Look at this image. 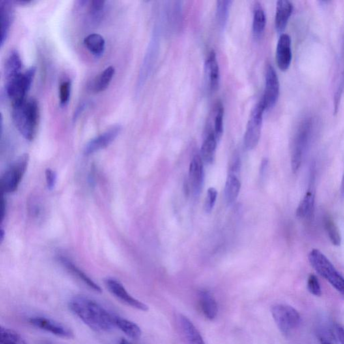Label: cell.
<instances>
[{
  "instance_id": "4316f807",
  "label": "cell",
  "mask_w": 344,
  "mask_h": 344,
  "mask_svg": "<svg viewBox=\"0 0 344 344\" xmlns=\"http://www.w3.org/2000/svg\"><path fill=\"white\" fill-rule=\"evenodd\" d=\"M241 189V182L236 174L229 173L225 187V196L228 204H231L238 199Z\"/></svg>"
},
{
  "instance_id": "1f68e13d",
  "label": "cell",
  "mask_w": 344,
  "mask_h": 344,
  "mask_svg": "<svg viewBox=\"0 0 344 344\" xmlns=\"http://www.w3.org/2000/svg\"><path fill=\"white\" fill-rule=\"evenodd\" d=\"M231 3V1H228V0H221V1L217 2V20L221 27H225V24L227 23Z\"/></svg>"
},
{
  "instance_id": "6da1fadb",
  "label": "cell",
  "mask_w": 344,
  "mask_h": 344,
  "mask_svg": "<svg viewBox=\"0 0 344 344\" xmlns=\"http://www.w3.org/2000/svg\"><path fill=\"white\" fill-rule=\"evenodd\" d=\"M69 307L75 315L96 332H110L116 327V316L88 296H74L69 302Z\"/></svg>"
},
{
  "instance_id": "f1b7e54d",
  "label": "cell",
  "mask_w": 344,
  "mask_h": 344,
  "mask_svg": "<svg viewBox=\"0 0 344 344\" xmlns=\"http://www.w3.org/2000/svg\"><path fill=\"white\" fill-rule=\"evenodd\" d=\"M212 117H213L214 127L212 131L214 133L217 141H219L222 137L223 133V116H224V107L221 100H217L215 103L213 111H212Z\"/></svg>"
},
{
  "instance_id": "e0dca14e",
  "label": "cell",
  "mask_w": 344,
  "mask_h": 344,
  "mask_svg": "<svg viewBox=\"0 0 344 344\" xmlns=\"http://www.w3.org/2000/svg\"><path fill=\"white\" fill-rule=\"evenodd\" d=\"M293 11V4L288 0H279L276 3L275 15V27L276 31L282 32L287 27L290 16Z\"/></svg>"
},
{
  "instance_id": "3957f363",
  "label": "cell",
  "mask_w": 344,
  "mask_h": 344,
  "mask_svg": "<svg viewBox=\"0 0 344 344\" xmlns=\"http://www.w3.org/2000/svg\"><path fill=\"white\" fill-rule=\"evenodd\" d=\"M309 261L316 272L344 297V278L328 258L319 249H313L309 253Z\"/></svg>"
},
{
  "instance_id": "9c48e42d",
  "label": "cell",
  "mask_w": 344,
  "mask_h": 344,
  "mask_svg": "<svg viewBox=\"0 0 344 344\" xmlns=\"http://www.w3.org/2000/svg\"><path fill=\"white\" fill-rule=\"evenodd\" d=\"M105 285L112 294L120 302L137 310L147 311L149 307L141 301L131 296L121 283L113 278H107L104 281Z\"/></svg>"
},
{
  "instance_id": "f35d334b",
  "label": "cell",
  "mask_w": 344,
  "mask_h": 344,
  "mask_svg": "<svg viewBox=\"0 0 344 344\" xmlns=\"http://www.w3.org/2000/svg\"><path fill=\"white\" fill-rule=\"evenodd\" d=\"M333 332L339 344H344V326L339 324H335L333 326Z\"/></svg>"
},
{
  "instance_id": "d4e9b609",
  "label": "cell",
  "mask_w": 344,
  "mask_h": 344,
  "mask_svg": "<svg viewBox=\"0 0 344 344\" xmlns=\"http://www.w3.org/2000/svg\"><path fill=\"white\" fill-rule=\"evenodd\" d=\"M83 44L88 50L96 57L102 56L106 48L104 38L97 33L90 34L86 36L83 40Z\"/></svg>"
},
{
  "instance_id": "2e32d148",
  "label": "cell",
  "mask_w": 344,
  "mask_h": 344,
  "mask_svg": "<svg viewBox=\"0 0 344 344\" xmlns=\"http://www.w3.org/2000/svg\"><path fill=\"white\" fill-rule=\"evenodd\" d=\"M0 15H1V35L0 45L3 47L9 35L11 25L14 18V10L9 2H0Z\"/></svg>"
},
{
  "instance_id": "ac0fdd59",
  "label": "cell",
  "mask_w": 344,
  "mask_h": 344,
  "mask_svg": "<svg viewBox=\"0 0 344 344\" xmlns=\"http://www.w3.org/2000/svg\"><path fill=\"white\" fill-rule=\"evenodd\" d=\"M199 305L204 317L209 320H214L218 314V305L211 292L201 290L199 292Z\"/></svg>"
},
{
  "instance_id": "ee69618b",
  "label": "cell",
  "mask_w": 344,
  "mask_h": 344,
  "mask_svg": "<svg viewBox=\"0 0 344 344\" xmlns=\"http://www.w3.org/2000/svg\"><path fill=\"white\" fill-rule=\"evenodd\" d=\"M118 344H131L130 343L128 342L127 340L125 339H120L119 343Z\"/></svg>"
},
{
  "instance_id": "603a6c76",
  "label": "cell",
  "mask_w": 344,
  "mask_h": 344,
  "mask_svg": "<svg viewBox=\"0 0 344 344\" xmlns=\"http://www.w3.org/2000/svg\"><path fill=\"white\" fill-rule=\"evenodd\" d=\"M23 63L20 54L16 50L11 51L6 59L5 64V76L6 81L14 78L22 74Z\"/></svg>"
},
{
  "instance_id": "484cf974",
  "label": "cell",
  "mask_w": 344,
  "mask_h": 344,
  "mask_svg": "<svg viewBox=\"0 0 344 344\" xmlns=\"http://www.w3.org/2000/svg\"><path fill=\"white\" fill-rule=\"evenodd\" d=\"M115 326L131 339H138L141 337L142 331L138 325L124 318H115Z\"/></svg>"
},
{
  "instance_id": "44dd1931",
  "label": "cell",
  "mask_w": 344,
  "mask_h": 344,
  "mask_svg": "<svg viewBox=\"0 0 344 344\" xmlns=\"http://www.w3.org/2000/svg\"><path fill=\"white\" fill-rule=\"evenodd\" d=\"M315 193L312 187L307 190L296 210V216L300 219L311 218L315 209Z\"/></svg>"
},
{
  "instance_id": "7a4b0ae2",
  "label": "cell",
  "mask_w": 344,
  "mask_h": 344,
  "mask_svg": "<svg viewBox=\"0 0 344 344\" xmlns=\"http://www.w3.org/2000/svg\"><path fill=\"white\" fill-rule=\"evenodd\" d=\"M12 118L16 127L24 138L31 141L34 139L39 123L40 109L35 99H27L20 104L12 106Z\"/></svg>"
},
{
  "instance_id": "8992f818",
  "label": "cell",
  "mask_w": 344,
  "mask_h": 344,
  "mask_svg": "<svg viewBox=\"0 0 344 344\" xmlns=\"http://www.w3.org/2000/svg\"><path fill=\"white\" fill-rule=\"evenodd\" d=\"M29 156L24 154L5 171L1 179L2 193L14 192L18 189L29 164Z\"/></svg>"
},
{
  "instance_id": "4fadbf2b",
  "label": "cell",
  "mask_w": 344,
  "mask_h": 344,
  "mask_svg": "<svg viewBox=\"0 0 344 344\" xmlns=\"http://www.w3.org/2000/svg\"><path fill=\"white\" fill-rule=\"evenodd\" d=\"M276 63L280 70L287 71L292 61L291 38L288 34L280 36L277 43L276 52Z\"/></svg>"
},
{
  "instance_id": "e575fe53",
  "label": "cell",
  "mask_w": 344,
  "mask_h": 344,
  "mask_svg": "<svg viewBox=\"0 0 344 344\" xmlns=\"http://www.w3.org/2000/svg\"><path fill=\"white\" fill-rule=\"evenodd\" d=\"M307 289L314 296H320L322 294L321 285L317 277L315 274L309 275L307 280Z\"/></svg>"
},
{
  "instance_id": "83f0119b",
  "label": "cell",
  "mask_w": 344,
  "mask_h": 344,
  "mask_svg": "<svg viewBox=\"0 0 344 344\" xmlns=\"http://www.w3.org/2000/svg\"><path fill=\"white\" fill-rule=\"evenodd\" d=\"M115 74V69L113 66L107 67L98 77L93 83V90L96 93L104 92L106 90Z\"/></svg>"
},
{
  "instance_id": "f6af8a7d",
  "label": "cell",
  "mask_w": 344,
  "mask_h": 344,
  "mask_svg": "<svg viewBox=\"0 0 344 344\" xmlns=\"http://www.w3.org/2000/svg\"><path fill=\"white\" fill-rule=\"evenodd\" d=\"M4 231L3 229H1V231H0V238H1V241L4 240Z\"/></svg>"
},
{
  "instance_id": "d590c367",
  "label": "cell",
  "mask_w": 344,
  "mask_h": 344,
  "mask_svg": "<svg viewBox=\"0 0 344 344\" xmlns=\"http://www.w3.org/2000/svg\"><path fill=\"white\" fill-rule=\"evenodd\" d=\"M217 191L214 188H210L208 190L207 195L204 203V210L207 213H210L213 209L215 203H216L217 198Z\"/></svg>"
},
{
  "instance_id": "ab89813d",
  "label": "cell",
  "mask_w": 344,
  "mask_h": 344,
  "mask_svg": "<svg viewBox=\"0 0 344 344\" xmlns=\"http://www.w3.org/2000/svg\"><path fill=\"white\" fill-rule=\"evenodd\" d=\"M6 212V201L4 195L2 196L1 204H0V218H1V223L3 222L4 217H5Z\"/></svg>"
},
{
  "instance_id": "8fae6325",
  "label": "cell",
  "mask_w": 344,
  "mask_h": 344,
  "mask_svg": "<svg viewBox=\"0 0 344 344\" xmlns=\"http://www.w3.org/2000/svg\"><path fill=\"white\" fill-rule=\"evenodd\" d=\"M121 131V126L115 125L109 129L106 132L95 137L86 144L84 148V154L86 156L93 154L98 150L105 149L119 135Z\"/></svg>"
},
{
  "instance_id": "5b68a950",
  "label": "cell",
  "mask_w": 344,
  "mask_h": 344,
  "mask_svg": "<svg viewBox=\"0 0 344 344\" xmlns=\"http://www.w3.org/2000/svg\"><path fill=\"white\" fill-rule=\"evenodd\" d=\"M271 313L276 326L283 335H289L300 326V314L289 305H274L271 309Z\"/></svg>"
},
{
  "instance_id": "cb8c5ba5",
  "label": "cell",
  "mask_w": 344,
  "mask_h": 344,
  "mask_svg": "<svg viewBox=\"0 0 344 344\" xmlns=\"http://www.w3.org/2000/svg\"><path fill=\"white\" fill-rule=\"evenodd\" d=\"M266 17L262 4L255 2L253 6V33L255 38L261 37L265 30Z\"/></svg>"
},
{
  "instance_id": "7bdbcfd3",
  "label": "cell",
  "mask_w": 344,
  "mask_h": 344,
  "mask_svg": "<svg viewBox=\"0 0 344 344\" xmlns=\"http://www.w3.org/2000/svg\"><path fill=\"white\" fill-rule=\"evenodd\" d=\"M341 195H342L343 197H344V175L343 176L342 181H341Z\"/></svg>"
},
{
  "instance_id": "b9f144b4",
  "label": "cell",
  "mask_w": 344,
  "mask_h": 344,
  "mask_svg": "<svg viewBox=\"0 0 344 344\" xmlns=\"http://www.w3.org/2000/svg\"><path fill=\"white\" fill-rule=\"evenodd\" d=\"M14 3L19 4L20 6H27L33 3V2L29 1V0H19V1L14 2Z\"/></svg>"
},
{
  "instance_id": "f546056e",
  "label": "cell",
  "mask_w": 344,
  "mask_h": 344,
  "mask_svg": "<svg viewBox=\"0 0 344 344\" xmlns=\"http://www.w3.org/2000/svg\"><path fill=\"white\" fill-rule=\"evenodd\" d=\"M324 223L325 229H326V233L328 234L331 242L335 246H340L341 242L340 233H339L338 227L335 224L332 217L327 215L324 217Z\"/></svg>"
},
{
  "instance_id": "7402d4cb",
  "label": "cell",
  "mask_w": 344,
  "mask_h": 344,
  "mask_svg": "<svg viewBox=\"0 0 344 344\" xmlns=\"http://www.w3.org/2000/svg\"><path fill=\"white\" fill-rule=\"evenodd\" d=\"M60 262L70 272H72L74 276H77L80 281H82L85 285H87L90 289L93 290L94 291L101 293L102 292V289L98 285L92 281L87 274H85L82 270L77 267L74 264H73L70 260L68 258L61 257H60Z\"/></svg>"
},
{
  "instance_id": "60d3db41",
  "label": "cell",
  "mask_w": 344,
  "mask_h": 344,
  "mask_svg": "<svg viewBox=\"0 0 344 344\" xmlns=\"http://www.w3.org/2000/svg\"><path fill=\"white\" fill-rule=\"evenodd\" d=\"M268 164V161L267 159H265V160L262 161L261 167H260V174H261L262 176H263L264 173H265L266 169H267Z\"/></svg>"
},
{
  "instance_id": "ba28073f",
  "label": "cell",
  "mask_w": 344,
  "mask_h": 344,
  "mask_svg": "<svg viewBox=\"0 0 344 344\" xmlns=\"http://www.w3.org/2000/svg\"><path fill=\"white\" fill-rule=\"evenodd\" d=\"M280 94V83L276 70L271 64H268L266 69L265 89L261 100L264 103L266 111L272 109L278 101Z\"/></svg>"
},
{
  "instance_id": "d6986e66",
  "label": "cell",
  "mask_w": 344,
  "mask_h": 344,
  "mask_svg": "<svg viewBox=\"0 0 344 344\" xmlns=\"http://www.w3.org/2000/svg\"><path fill=\"white\" fill-rule=\"evenodd\" d=\"M179 325L187 344H206L201 333L188 318L180 315Z\"/></svg>"
},
{
  "instance_id": "8d00e7d4",
  "label": "cell",
  "mask_w": 344,
  "mask_h": 344,
  "mask_svg": "<svg viewBox=\"0 0 344 344\" xmlns=\"http://www.w3.org/2000/svg\"><path fill=\"white\" fill-rule=\"evenodd\" d=\"M105 4H106V2L102 1V0H100V1L95 0V1L90 2V14L96 20L102 16L103 11L104 10Z\"/></svg>"
},
{
  "instance_id": "9a60e30c",
  "label": "cell",
  "mask_w": 344,
  "mask_h": 344,
  "mask_svg": "<svg viewBox=\"0 0 344 344\" xmlns=\"http://www.w3.org/2000/svg\"><path fill=\"white\" fill-rule=\"evenodd\" d=\"M308 126H304L301 129L294 141L291 156L292 170L294 173H296L299 169L302 163L303 154L308 139Z\"/></svg>"
},
{
  "instance_id": "277c9868",
  "label": "cell",
  "mask_w": 344,
  "mask_h": 344,
  "mask_svg": "<svg viewBox=\"0 0 344 344\" xmlns=\"http://www.w3.org/2000/svg\"><path fill=\"white\" fill-rule=\"evenodd\" d=\"M36 71L35 67H31L25 72L6 82V92L12 102V106L20 104L27 100L28 92L31 89Z\"/></svg>"
},
{
  "instance_id": "74e56055",
  "label": "cell",
  "mask_w": 344,
  "mask_h": 344,
  "mask_svg": "<svg viewBox=\"0 0 344 344\" xmlns=\"http://www.w3.org/2000/svg\"><path fill=\"white\" fill-rule=\"evenodd\" d=\"M45 178H46L47 188L49 190H52L55 188L56 182H57V174L53 169H47L45 171Z\"/></svg>"
},
{
  "instance_id": "ffe728a7",
  "label": "cell",
  "mask_w": 344,
  "mask_h": 344,
  "mask_svg": "<svg viewBox=\"0 0 344 344\" xmlns=\"http://www.w3.org/2000/svg\"><path fill=\"white\" fill-rule=\"evenodd\" d=\"M217 142L218 141L213 131L210 128H208L201 150L202 160L206 164H211L213 162L216 154Z\"/></svg>"
},
{
  "instance_id": "4dcf8cb0",
  "label": "cell",
  "mask_w": 344,
  "mask_h": 344,
  "mask_svg": "<svg viewBox=\"0 0 344 344\" xmlns=\"http://www.w3.org/2000/svg\"><path fill=\"white\" fill-rule=\"evenodd\" d=\"M0 344H28L20 333L12 329L3 328L0 330Z\"/></svg>"
},
{
  "instance_id": "d6a6232c",
  "label": "cell",
  "mask_w": 344,
  "mask_h": 344,
  "mask_svg": "<svg viewBox=\"0 0 344 344\" xmlns=\"http://www.w3.org/2000/svg\"><path fill=\"white\" fill-rule=\"evenodd\" d=\"M320 344H339L333 330L328 327H321L317 332Z\"/></svg>"
},
{
  "instance_id": "30bf717a",
  "label": "cell",
  "mask_w": 344,
  "mask_h": 344,
  "mask_svg": "<svg viewBox=\"0 0 344 344\" xmlns=\"http://www.w3.org/2000/svg\"><path fill=\"white\" fill-rule=\"evenodd\" d=\"M29 324L40 330L52 333L63 339H73L74 333L70 328L54 320L44 317H34L29 319Z\"/></svg>"
},
{
  "instance_id": "52a82bcc",
  "label": "cell",
  "mask_w": 344,
  "mask_h": 344,
  "mask_svg": "<svg viewBox=\"0 0 344 344\" xmlns=\"http://www.w3.org/2000/svg\"><path fill=\"white\" fill-rule=\"evenodd\" d=\"M265 111L264 103L260 100L251 112L244 135V145L247 149H254L259 143Z\"/></svg>"
},
{
  "instance_id": "7c38bea8",
  "label": "cell",
  "mask_w": 344,
  "mask_h": 344,
  "mask_svg": "<svg viewBox=\"0 0 344 344\" xmlns=\"http://www.w3.org/2000/svg\"><path fill=\"white\" fill-rule=\"evenodd\" d=\"M203 161L201 156L197 155L192 158L189 168V185L195 197L201 193L204 180Z\"/></svg>"
},
{
  "instance_id": "836d02e7",
  "label": "cell",
  "mask_w": 344,
  "mask_h": 344,
  "mask_svg": "<svg viewBox=\"0 0 344 344\" xmlns=\"http://www.w3.org/2000/svg\"><path fill=\"white\" fill-rule=\"evenodd\" d=\"M71 90L72 83L69 80L63 81L60 85L59 100L61 106H66L68 104L71 96Z\"/></svg>"
},
{
  "instance_id": "5bb4252c",
  "label": "cell",
  "mask_w": 344,
  "mask_h": 344,
  "mask_svg": "<svg viewBox=\"0 0 344 344\" xmlns=\"http://www.w3.org/2000/svg\"><path fill=\"white\" fill-rule=\"evenodd\" d=\"M204 72L208 87L212 92L216 91L220 83V69L217 55L213 49L208 53L204 63Z\"/></svg>"
}]
</instances>
